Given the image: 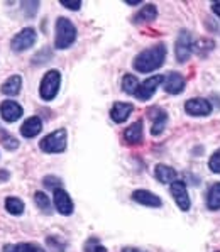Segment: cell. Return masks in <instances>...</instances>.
Segmentation results:
<instances>
[{
	"instance_id": "cell-1",
	"label": "cell",
	"mask_w": 220,
	"mask_h": 252,
	"mask_svg": "<svg viewBox=\"0 0 220 252\" xmlns=\"http://www.w3.org/2000/svg\"><path fill=\"white\" fill-rule=\"evenodd\" d=\"M166 60V46L163 42L151 46V48L144 49L142 53H139L132 61V66L139 73H151L154 69L163 66Z\"/></svg>"
},
{
	"instance_id": "cell-7",
	"label": "cell",
	"mask_w": 220,
	"mask_h": 252,
	"mask_svg": "<svg viewBox=\"0 0 220 252\" xmlns=\"http://www.w3.org/2000/svg\"><path fill=\"white\" fill-rule=\"evenodd\" d=\"M169 191H171L173 200L176 201V205H178L180 210H183V212L190 210V207H191L190 195H188L187 185H185L183 181H178V180L173 181L171 186H169Z\"/></svg>"
},
{
	"instance_id": "cell-11",
	"label": "cell",
	"mask_w": 220,
	"mask_h": 252,
	"mask_svg": "<svg viewBox=\"0 0 220 252\" xmlns=\"http://www.w3.org/2000/svg\"><path fill=\"white\" fill-rule=\"evenodd\" d=\"M163 88L166 93L169 95H178V93L183 92L185 88V78L183 75L178 71H171L164 76V81H163Z\"/></svg>"
},
{
	"instance_id": "cell-32",
	"label": "cell",
	"mask_w": 220,
	"mask_h": 252,
	"mask_svg": "<svg viewBox=\"0 0 220 252\" xmlns=\"http://www.w3.org/2000/svg\"><path fill=\"white\" fill-rule=\"evenodd\" d=\"M212 10H214V12L220 17V2H214V3H212Z\"/></svg>"
},
{
	"instance_id": "cell-18",
	"label": "cell",
	"mask_w": 220,
	"mask_h": 252,
	"mask_svg": "<svg viewBox=\"0 0 220 252\" xmlns=\"http://www.w3.org/2000/svg\"><path fill=\"white\" fill-rule=\"evenodd\" d=\"M156 17H157L156 5H153V3H146L139 12H136V15L132 17V22L134 24H146V22H153Z\"/></svg>"
},
{
	"instance_id": "cell-5",
	"label": "cell",
	"mask_w": 220,
	"mask_h": 252,
	"mask_svg": "<svg viewBox=\"0 0 220 252\" xmlns=\"http://www.w3.org/2000/svg\"><path fill=\"white\" fill-rule=\"evenodd\" d=\"M36 39H37L36 29L26 27V29H22L21 32H17L12 37L10 48H12V51H15V53H22V51H26V49L32 48V46L36 44Z\"/></svg>"
},
{
	"instance_id": "cell-26",
	"label": "cell",
	"mask_w": 220,
	"mask_h": 252,
	"mask_svg": "<svg viewBox=\"0 0 220 252\" xmlns=\"http://www.w3.org/2000/svg\"><path fill=\"white\" fill-rule=\"evenodd\" d=\"M83 251H85V252H107L105 247H103L102 244H100V240H98V239H95V237L88 239L87 242H85Z\"/></svg>"
},
{
	"instance_id": "cell-29",
	"label": "cell",
	"mask_w": 220,
	"mask_h": 252,
	"mask_svg": "<svg viewBox=\"0 0 220 252\" xmlns=\"http://www.w3.org/2000/svg\"><path fill=\"white\" fill-rule=\"evenodd\" d=\"M208 168L214 173H220V149L212 154L210 161H208Z\"/></svg>"
},
{
	"instance_id": "cell-30",
	"label": "cell",
	"mask_w": 220,
	"mask_h": 252,
	"mask_svg": "<svg viewBox=\"0 0 220 252\" xmlns=\"http://www.w3.org/2000/svg\"><path fill=\"white\" fill-rule=\"evenodd\" d=\"M37 7H39V2H24L22 3V9H29L28 14H26L28 17H34V15H36Z\"/></svg>"
},
{
	"instance_id": "cell-15",
	"label": "cell",
	"mask_w": 220,
	"mask_h": 252,
	"mask_svg": "<svg viewBox=\"0 0 220 252\" xmlns=\"http://www.w3.org/2000/svg\"><path fill=\"white\" fill-rule=\"evenodd\" d=\"M134 105L127 102H115L110 108V119L117 124H122L129 119V115L132 114Z\"/></svg>"
},
{
	"instance_id": "cell-4",
	"label": "cell",
	"mask_w": 220,
	"mask_h": 252,
	"mask_svg": "<svg viewBox=\"0 0 220 252\" xmlns=\"http://www.w3.org/2000/svg\"><path fill=\"white\" fill-rule=\"evenodd\" d=\"M39 147L42 153H49V154L63 153L66 149V130L58 129L55 132L48 134L46 137L41 139Z\"/></svg>"
},
{
	"instance_id": "cell-2",
	"label": "cell",
	"mask_w": 220,
	"mask_h": 252,
	"mask_svg": "<svg viewBox=\"0 0 220 252\" xmlns=\"http://www.w3.org/2000/svg\"><path fill=\"white\" fill-rule=\"evenodd\" d=\"M76 41V27L66 17H58L56 21V36L55 46L56 49H68Z\"/></svg>"
},
{
	"instance_id": "cell-13",
	"label": "cell",
	"mask_w": 220,
	"mask_h": 252,
	"mask_svg": "<svg viewBox=\"0 0 220 252\" xmlns=\"http://www.w3.org/2000/svg\"><path fill=\"white\" fill-rule=\"evenodd\" d=\"M132 200L139 205H144V207H151V208H159L163 205L159 196H156L154 193L148 191V189H136L132 193Z\"/></svg>"
},
{
	"instance_id": "cell-22",
	"label": "cell",
	"mask_w": 220,
	"mask_h": 252,
	"mask_svg": "<svg viewBox=\"0 0 220 252\" xmlns=\"http://www.w3.org/2000/svg\"><path fill=\"white\" fill-rule=\"evenodd\" d=\"M3 252H46L42 247L36 244H9L3 247Z\"/></svg>"
},
{
	"instance_id": "cell-27",
	"label": "cell",
	"mask_w": 220,
	"mask_h": 252,
	"mask_svg": "<svg viewBox=\"0 0 220 252\" xmlns=\"http://www.w3.org/2000/svg\"><path fill=\"white\" fill-rule=\"evenodd\" d=\"M0 141H2V144L5 146L9 151H15L19 147L17 139H14L9 132H2V130H0Z\"/></svg>"
},
{
	"instance_id": "cell-31",
	"label": "cell",
	"mask_w": 220,
	"mask_h": 252,
	"mask_svg": "<svg viewBox=\"0 0 220 252\" xmlns=\"http://www.w3.org/2000/svg\"><path fill=\"white\" fill-rule=\"evenodd\" d=\"M61 5L66 7L69 10H80L82 9V2H66V0H61Z\"/></svg>"
},
{
	"instance_id": "cell-33",
	"label": "cell",
	"mask_w": 220,
	"mask_h": 252,
	"mask_svg": "<svg viewBox=\"0 0 220 252\" xmlns=\"http://www.w3.org/2000/svg\"><path fill=\"white\" fill-rule=\"evenodd\" d=\"M122 252H144V251L137 249V247H124V249H122Z\"/></svg>"
},
{
	"instance_id": "cell-6",
	"label": "cell",
	"mask_w": 220,
	"mask_h": 252,
	"mask_svg": "<svg viewBox=\"0 0 220 252\" xmlns=\"http://www.w3.org/2000/svg\"><path fill=\"white\" fill-rule=\"evenodd\" d=\"M193 53V36L188 31H181L175 44V56L178 63H187Z\"/></svg>"
},
{
	"instance_id": "cell-3",
	"label": "cell",
	"mask_w": 220,
	"mask_h": 252,
	"mask_svg": "<svg viewBox=\"0 0 220 252\" xmlns=\"http://www.w3.org/2000/svg\"><path fill=\"white\" fill-rule=\"evenodd\" d=\"M60 85H61V75L58 69H49L41 80L39 85V95L44 102H49L56 96L58 90H60Z\"/></svg>"
},
{
	"instance_id": "cell-34",
	"label": "cell",
	"mask_w": 220,
	"mask_h": 252,
	"mask_svg": "<svg viewBox=\"0 0 220 252\" xmlns=\"http://www.w3.org/2000/svg\"><path fill=\"white\" fill-rule=\"evenodd\" d=\"M0 180H9V173L2 169V171H0Z\"/></svg>"
},
{
	"instance_id": "cell-16",
	"label": "cell",
	"mask_w": 220,
	"mask_h": 252,
	"mask_svg": "<svg viewBox=\"0 0 220 252\" xmlns=\"http://www.w3.org/2000/svg\"><path fill=\"white\" fill-rule=\"evenodd\" d=\"M142 130H144V124H142V120H137V122L130 124V126L124 130V141L130 146L141 144L142 134H144Z\"/></svg>"
},
{
	"instance_id": "cell-9",
	"label": "cell",
	"mask_w": 220,
	"mask_h": 252,
	"mask_svg": "<svg viewBox=\"0 0 220 252\" xmlns=\"http://www.w3.org/2000/svg\"><path fill=\"white\" fill-rule=\"evenodd\" d=\"M185 110L193 117H205L212 114V103L207 98H190L185 103Z\"/></svg>"
},
{
	"instance_id": "cell-12",
	"label": "cell",
	"mask_w": 220,
	"mask_h": 252,
	"mask_svg": "<svg viewBox=\"0 0 220 252\" xmlns=\"http://www.w3.org/2000/svg\"><path fill=\"white\" fill-rule=\"evenodd\" d=\"M22 114H24V108L14 100H5L0 105V115L5 122H15L22 117Z\"/></svg>"
},
{
	"instance_id": "cell-25",
	"label": "cell",
	"mask_w": 220,
	"mask_h": 252,
	"mask_svg": "<svg viewBox=\"0 0 220 252\" xmlns=\"http://www.w3.org/2000/svg\"><path fill=\"white\" fill-rule=\"evenodd\" d=\"M34 201H36V205L39 207V210H42L44 213H51V201H49L46 193L36 191V195H34Z\"/></svg>"
},
{
	"instance_id": "cell-21",
	"label": "cell",
	"mask_w": 220,
	"mask_h": 252,
	"mask_svg": "<svg viewBox=\"0 0 220 252\" xmlns=\"http://www.w3.org/2000/svg\"><path fill=\"white\" fill-rule=\"evenodd\" d=\"M207 207L208 210H220V181L210 186L207 193Z\"/></svg>"
},
{
	"instance_id": "cell-19",
	"label": "cell",
	"mask_w": 220,
	"mask_h": 252,
	"mask_svg": "<svg viewBox=\"0 0 220 252\" xmlns=\"http://www.w3.org/2000/svg\"><path fill=\"white\" fill-rule=\"evenodd\" d=\"M154 176H156V180L159 181V183H164V185H171L173 181H176V171L173 168H169V166L166 164H157L156 168H154Z\"/></svg>"
},
{
	"instance_id": "cell-17",
	"label": "cell",
	"mask_w": 220,
	"mask_h": 252,
	"mask_svg": "<svg viewBox=\"0 0 220 252\" xmlns=\"http://www.w3.org/2000/svg\"><path fill=\"white\" fill-rule=\"evenodd\" d=\"M41 130H42V120L39 117H29L28 120H24V124L21 127V134L28 139L36 137L37 134H41Z\"/></svg>"
},
{
	"instance_id": "cell-24",
	"label": "cell",
	"mask_w": 220,
	"mask_h": 252,
	"mask_svg": "<svg viewBox=\"0 0 220 252\" xmlns=\"http://www.w3.org/2000/svg\"><path fill=\"white\" fill-rule=\"evenodd\" d=\"M139 81L134 75H126L122 78V90H124L127 95H136L137 88H139Z\"/></svg>"
},
{
	"instance_id": "cell-28",
	"label": "cell",
	"mask_w": 220,
	"mask_h": 252,
	"mask_svg": "<svg viewBox=\"0 0 220 252\" xmlns=\"http://www.w3.org/2000/svg\"><path fill=\"white\" fill-rule=\"evenodd\" d=\"M42 183H44L46 188L53 189V191H56V189H60V188H61V185H63V183H61L60 178L51 176V174H49V176H46L44 180H42Z\"/></svg>"
},
{
	"instance_id": "cell-14",
	"label": "cell",
	"mask_w": 220,
	"mask_h": 252,
	"mask_svg": "<svg viewBox=\"0 0 220 252\" xmlns=\"http://www.w3.org/2000/svg\"><path fill=\"white\" fill-rule=\"evenodd\" d=\"M55 207L61 215H71L73 210H75V205H73L69 195L63 188H60L55 191Z\"/></svg>"
},
{
	"instance_id": "cell-23",
	"label": "cell",
	"mask_w": 220,
	"mask_h": 252,
	"mask_svg": "<svg viewBox=\"0 0 220 252\" xmlns=\"http://www.w3.org/2000/svg\"><path fill=\"white\" fill-rule=\"evenodd\" d=\"M24 201L17 196H9L5 198V210L10 213V215H21L24 212Z\"/></svg>"
},
{
	"instance_id": "cell-8",
	"label": "cell",
	"mask_w": 220,
	"mask_h": 252,
	"mask_svg": "<svg viewBox=\"0 0 220 252\" xmlns=\"http://www.w3.org/2000/svg\"><path fill=\"white\" fill-rule=\"evenodd\" d=\"M163 81H164V76H161V75H156V76H151V78L144 80L141 85H139V88L134 96H136L137 100H141V102H148Z\"/></svg>"
},
{
	"instance_id": "cell-20",
	"label": "cell",
	"mask_w": 220,
	"mask_h": 252,
	"mask_svg": "<svg viewBox=\"0 0 220 252\" xmlns=\"http://www.w3.org/2000/svg\"><path fill=\"white\" fill-rule=\"evenodd\" d=\"M21 88H22V78L19 75H12L2 85V93L9 96H15V95H19Z\"/></svg>"
},
{
	"instance_id": "cell-10",
	"label": "cell",
	"mask_w": 220,
	"mask_h": 252,
	"mask_svg": "<svg viewBox=\"0 0 220 252\" xmlns=\"http://www.w3.org/2000/svg\"><path fill=\"white\" fill-rule=\"evenodd\" d=\"M149 119L153 120V127H151V134L153 135H159L163 134L166 124H168V114L159 107H151L148 110Z\"/></svg>"
}]
</instances>
